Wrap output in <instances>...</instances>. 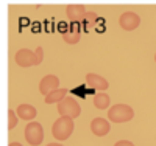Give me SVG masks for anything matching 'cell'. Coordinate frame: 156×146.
<instances>
[{"instance_id": "1", "label": "cell", "mask_w": 156, "mask_h": 146, "mask_svg": "<svg viewBox=\"0 0 156 146\" xmlns=\"http://www.w3.org/2000/svg\"><path fill=\"white\" fill-rule=\"evenodd\" d=\"M73 132V118L70 117H61L53 123V127H51V134L58 141H64L67 140Z\"/></svg>"}, {"instance_id": "2", "label": "cell", "mask_w": 156, "mask_h": 146, "mask_svg": "<svg viewBox=\"0 0 156 146\" xmlns=\"http://www.w3.org/2000/svg\"><path fill=\"white\" fill-rule=\"evenodd\" d=\"M133 117H134V110L128 104H114L108 110V118L112 123H126L133 120Z\"/></svg>"}, {"instance_id": "3", "label": "cell", "mask_w": 156, "mask_h": 146, "mask_svg": "<svg viewBox=\"0 0 156 146\" xmlns=\"http://www.w3.org/2000/svg\"><path fill=\"white\" fill-rule=\"evenodd\" d=\"M58 114L61 117H70V118H78L81 114V106L78 104V101L72 97H64L58 103Z\"/></svg>"}, {"instance_id": "4", "label": "cell", "mask_w": 156, "mask_h": 146, "mask_svg": "<svg viewBox=\"0 0 156 146\" xmlns=\"http://www.w3.org/2000/svg\"><path fill=\"white\" fill-rule=\"evenodd\" d=\"M23 135H25V140L28 141V144L37 146V144H41L42 140H44V127H42L41 123L31 121L30 124L25 126Z\"/></svg>"}, {"instance_id": "5", "label": "cell", "mask_w": 156, "mask_h": 146, "mask_svg": "<svg viewBox=\"0 0 156 146\" xmlns=\"http://www.w3.org/2000/svg\"><path fill=\"white\" fill-rule=\"evenodd\" d=\"M119 25L125 31H133L140 25V17H139V14H136V12H133V11H126L120 16Z\"/></svg>"}, {"instance_id": "6", "label": "cell", "mask_w": 156, "mask_h": 146, "mask_svg": "<svg viewBox=\"0 0 156 146\" xmlns=\"http://www.w3.org/2000/svg\"><path fill=\"white\" fill-rule=\"evenodd\" d=\"M16 64L19 65V67H23V69H28V67H31V65H37L34 51H31L28 48L19 50L16 53Z\"/></svg>"}, {"instance_id": "7", "label": "cell", "mask_w": 156, "mask_h": 146, "mask_svg": "<svg viewBox=\"0 0 156 146\" xmlns=\"http://www.w3.org/2000/svg\"><path fill=\"white\" fill-rule=\"evenodd\" d=\"M111 129V124L108 120L105 118H94L92 121H90V131H92V134L97 135V137H105Z\"/></svg>"}, {"instance_id": "8", "label": "cell", "mask_w": 156, "mask_h": 146, "mask_svg": "<svg viewBox=\"0 0 156 146\" xmlns=\"http://www.w3.org/2000/svg\"><path fill=\"white\" fill-rule=\"evenodd\" d=\"M59 87V79L58 76L55 75H47L41 79V83H39V92L45 97L47 93H50L51 90H55Z\"/></svg>"}, {"instance_id": "9", "label": "cell", "mask_w": 156, "mask_h": 146, "mask_svg": "<svg viewBox=\"0 0 156 146\" xmlns=\"http://www.w3.org/2000/svg\"><path fill=\"white\" fill-rule=\"evenodd\" d=\"M86 83H87L89 87H92L98 92H103V90H106L109 87V83L103 76H100L97 73H87L86 75Z\"/></svg>"}, {"instance_id": "10", "label": "cell", "mask_w": 156, "mask_h": 146, "mask_svg": "<svg viewBox=\"0 0 156 146\" xmlns=\"http://www.w3.org/2000/svg\"><path fill=\"white\" fill-rule=\"evenodd\" d=\"M86 12H87V11H86V8H84L83 5H69V6L66 8V14H67L69 20L73 22V23L83 22Z\"/></svg>"}, {"instance_id": "11", "label": "cell", "mask_w": 156, "mask_h": 146, "mask_svg": "<svg viewBox=\"0 0 156 146\" xmlns=\"http://www.w3.org/2000/svg\"><path fill=\"white\" fill-rule=\"evenodd\" d=\"M62 39L66 44H78L81 39V33H80V28H78V25L72 22V25L69 26L67 31L62 33Z\"/></svg>"}, {"instance_id": "12", "label": "cell", "mask_w": 156, "mask_h": 146, "mask_svg": "<svg viewBox=\"0 0 156 146\" xmlns=\"http://www.w3.org/2000/svg\"><path fill=\"white\" fill-rule=\"evenodd\" d=\"M16 114H17L19 118H22V120L30 121V120H33V118L36 117L37 112H36V107L31 106V104H20L17 107V110H16Z\"/></svg>"}, {"instance_id": "13", "label": "cell", "mask_w": 156, "mask_h": 146, "mask_svg": "<svg viewBox=\"0 0 156 146\" xmlns=\"http://www.w3.org/2000/svg\"><path fill=\"white\" fill-rule=\"evenodd\" d=\"M69 93V90L67 89H55V90H51L50 93L45 95V103L47 104H53V103H59L64 97H66Z\"/></svg>"}, {"instance_id": "14", "label": "cell", "mask_w": 156, "mask_h": 146, "mask_svg": "<svg viewBox=\"0 0 156 146\" xmlns=\"http://www.w3.org/2000/svg\"><path fill=\"white\" fill-rule=\"evenodd\" d=\"M111 104V98L108 93H105V92H98V93H95L94 97V106L97 109L103 110V109H108Z\"/></svg>"}, {"instance_id": "15", "label": "cell", "mask_w": 156, "mask_h": 146, "mask_svg": "<svg viewBox=\"0 0 156 146\" xmlns=\"http://www.w3.org/2000/svg\"><path fill=\"white\" fill-rule=\"evenodd\" d=\"M97 20H98V16L95 14V12L87 11L86 16H84V19H83V25L86 26V28H92V26L97 23Z\"/></svg>"}, {"instance_id": "16", "label": "cell", "mask_w": 156, "mask_h": 146, "mask_svg": "<svg viewBox=\"0 0 156 146\" xmlns=\"http://www.w3.org/2000/svg\"><path fill=\"white\" fill-rule=\"evenodd\" d=\"M17 120H19V117H17L16 110L9 109V110H8V129H9V131H12V129L17 126Z\"/></svg>"}, {"instance_id": "17", "label": "cell", "mask_w": 156, "mask_h": 146, "mask_svg": "<svg viewBox=\"0 0 156 146\" xmlns=\"http://www.w3.org/2000/svg\"><path fill=\"white\" fill-rule=\"evenodd\" d=\"M34 56H36V64L39 65V64L44 61V48L42 47H37L34 50Z\"/></svg>"}, {"instance_id": "18", "label": "cell", "mask_w": 156, "mask_h": 146, "mask_svg": "<svg viewBox=\"0 0 156 146\" xmlns=\"http://www.w3.org/2000/svg\"><path fill=\"white\" fill-rule=\"evenodd\" d=\"M114 146H134V144H133L131 141H128V140H119Z\"/></svg>"}, {"instance_id": "19", "label": "cell", "mask_w": 156, "mask_h": 146, "mask_svg": "<svg viewBox=\"0 0 156 146\" xmlns=\"http://www.w3.org/2000/svg\"><path fill=\"white\" fill-rule=\"evenodd\" d=\"M47 146H64V144H61L59 141H56V143H50V144H47Z\"/></svg>"}, {"instance_id": "20", "label": "cell", "mask_w": 156, "mask_h": 146, "mask_svg": "<svg viewBox=\"0 0 156 146\" xmlns=\"http://www.w3.org/2000/svg\"><path fill=\"white\" fill-rule=\"evenodd\" d=\"M9 146H22L20 143H9Z\"/></svg>"}, {"instance_id": "21", "label": "cell", "mask_w": 156, "mask_h": 146, "mask_svg": "<svg viewBox=\"0 0 156 146\" xmlns=\"http://www.w3.org/2000/svg\"><path fill=\"white\" fill-rule=\"evenodd\" d=\"M154 61H156V55H154Z\"/></svg>"}]
</instances>
